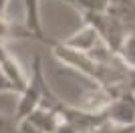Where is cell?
Returning a JSON list of instances; mask_svg holds the SVG:
<instances>
[{
  "label": "cell",
  "mask_w": 135,
  "mask_h": 133,
  "mask_svg": "<svg viewBox=\"0 0 135 133\" xmlns=\"http://www.w3.org/2000/svg\"><path fill=\"white\" fill-rule=\"evenodd\" d=\"M83 14L85 22H89L91 26L97 30L99 39L107 44L113 53H117L119 44L127 34V28L117 16H113L109 10H79Z\"/></svg>",
  "instance_id": "2"
},
{
  "label": "cell",
  "mask_w": 135,
  "mask_h": 133,
  "mask_svg": "<svg viewBox=\"0 0 135 133\" xmlns=\"http://www.w3.org/2000/svg\"><path fill=\"white\" fill-rule=\"evenodd\" d=\"M0 73H2V77L8 81L12 93H20L24 89V85H26V81H28L26 73H24L22 66H20V63H18L16 56L4 46V42H0Z\"/></svg>",
  "instance_id": "4"
},
{
  "label": "cell",
  "mask_w": 135,
  "mask_h": 133,
  "mask_svg": "<svg viewBox=\"0 0 135 133\" xmlns=\"http://www.w3.org/2000/svg\"><path fill=\"white\" fill-rule=\"evenodd\" d=\"M105 119L109 125L115 127H133L135 125V95H131L127 89L119 91L107 101L103 107Z\"/></svg>",
  "instance_id": "3"
},
{
  "label": "cell",
  "mask_w": 135,
  "mask_h": 133,
  "mask_svg": "<svg viewBox=\"0 0 135 133\" xmlns=\"http://www.w3.org/2000/svg\"><path fill=\"white\" fill-rule=\"evenodd\" d=\"M125 87L131 95H135V66L133 69H127V81H125Z\"/></svg>",
  "instance_id": "8"
},
{
  "label": "cell",
  "mask_w": 135,
  "mask_h": 133,
  "mask_svg": "<svg viewBox=\"0 0 135 133\" xmlns=\"http://www.w3.org/2000/svg\"><path fill=\"white\" fill-rule=\"evenodd\" d=\"M8 2H10V0H0V14H6V8H8Z\"/></svg>",
  "instance_id": "9"
},
{
  "label": "cell",
  "mask_w": 135,
  "mask_h": 133,
  "mask_svg": "<svg viewBox=\"0 0 135 133\" xmlns=\"http://www.w3.org/2000/svg\"><path fill=\"white\" fill-rule=\"evenodd\" d=\"M117 56L127 69L135 66V30H127V34L123 36V40L117 49Z\"/></svg>",
  "instance_id": "6"
},
{
  "label": "cell",
  "mask_w": 135,
  "mask_h": 133,
  "mask_svg": "<svg viewBox=\"0 0 135 133\" xmlns=\"http://www.w3.org/2000/svg\"><path fill=\"white\" fill-rule=\"evenodd\" d=\"M99 40H101V39H99L97 30L91 26L89 22H85V26L81 28V30H77L73 36H69V39L62 40V42L67 44V46H71V49H77V50H83V53H89V50L93 49Z\"/></svg>",
  "instance_id": "5"
},
{
  "label": "cell",
  "mask_w": 135,
  "mask_h": 133,
  "mask_svg": "<svg viewBox=\"0 0 135 133\" xmlns=\"http://www.w3.org/2000/svg\"><path fill=\"white\" fill-rule=\"evenodd\" d=\"M49 93H51V87L46 85L45 73H42V59H40V56H34L32 73H30V77H28L24 89L18 93V95H20V99H18L16 111H14V117H12L14 125L22 123L36 107L45 105Z\"/></svg>",
  "instance_id": "1"
},
{
  "label": "cell",
  "mask_w": 135,
  "mask_h": 133,
  "mask_svg": "<svg viewBox=\"0 0 135 133\" xmlns=\"http://www.w3.org/2000/svg\"><path fill=\"white\" fill-rule=\"evenodd\" d=\"M52 133H81V131L77 129V125H73L69 119L61 117V121L56 123V127H55V131H52Z\"/></svg>",
  "instance_id": "7"
}]
</instances>
